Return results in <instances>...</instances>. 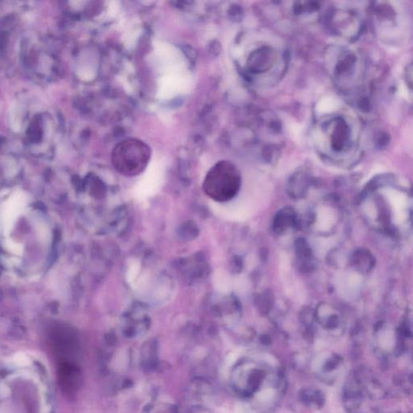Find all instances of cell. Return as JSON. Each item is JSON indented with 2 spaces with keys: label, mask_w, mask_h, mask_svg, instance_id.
I'll return each mask as SVG.
<instances>
[{
  "label": "cell",
  "mask_w": 413,
  "mask_h": 413,
  "mask_svg": "<svg viewBox=\"0 0 413 413\" xmlns=\"http://www.w3.org/2000/svg\"><path fill=\"white\" fill-rule=\"evenodd\" d=\"M309 136L317 157L334 167H354L361 161L365 150L361 118L340 101L332 99L318 103Z\"/></svg>",
  "instance_id": "6da1fadb"
},
{
  "label": "cell",
  "mask_w": 413,
  "mask_h": 413,
  "mask_svg": "<svg viewBox=\"0 0 413 413\" xmlns=\"http://www.w3.org/2000/svg\"><path fill=\"white\" fill-rule=\"evenodd\" d=\"M368 217L385 229L404 230L411 220V196L407 185L394 175L376 177L367 191Z\"/></svg>",
  "instance_id": "7a4b0ae2"
},
{
  "label": "cell",
  "mask_w": 413,
  "mask_h": 413,
  "mask_svg": "<svg viewBox=\"0 0 413 413\" xmlns=\"http://www.w3.org/2000/svg\"><path fill=\"white\" fill-rule=\"evenodd\" d=\"M289 61L288 48L275 35L262 29L250 34L246 66L255 87L263 90L277 86L288 71Z\"/></svg>",
  "instance_id": "3957f363"
},
{
  "label": "cell",
  "mask_w": 413,
  "mask_h": 413,
  "mask_svg": "<svg viewBox=\"0 0 413 413\" xmlns=\"http://www.w3.org/2000/svg\"><path fill=\"white\" fill-rule=\"evenodd\" d=\"M325 65L330 78L346 97H355L364 92L368 65L361 51L346 44H336L329 48Z\"/></svg>",
  "instance_id": "277c9868"
},
{
  "label": "cell",
  "mask_w": 413,
  "mask_h": 413,
  "mask_svg": "<svg viewBox=\"0 0 413 413\" xmlns=\"http://www.w3.org/2000/svg\"><path fill=\"white\" fill-rule=\"evenodd\" d=\"M368 11L374 30L380 40L390 45H401L411 33V18L401 2H374Z\"/></svg>",
  "instance_id": "5b68a950"
},
{
  "label": "cell",
  "mask_w": 413,
  "mask_h": 413,
  "mask_svg": "<svg viewBox=\"0 0 413 413\" xmlns=\"http://www.w3.org/2000/svg\"><path fill=\"white\" fill-rule=\"evenodd\" d=\"M324 20L329 31L347 41L359 37L364 27V17L361 10L344 3L336 4L328 9Z\"/></svg>",
  "instance_id": "8992f818"
},
{
  "label": "cell",
  "mask_w": 413,
  "mask_h": 413,
  "mask_svg": "<svg viewBox=\"0 0 413 413\" xmlns=\"http://www.w3.org/2000/svg\"><path fill=\"white\" fill-rule=\"evenodd\" d=\"M191 84V74L187 69L164 72L158 82L157 98L167 99L183 94L190 90Z\"/></svg>",
  "instance_id": "52a82bcc"
},
{
  "label": "cell",
  "mask_w": 413,
  "mask_h": 413,
  "mask_svg": "<svg viewBox=\"0 0 413 413\" xmlns=\"http://www.w3.org/2000/svg\"><path fill=\"white\" fill-rule=\"evenodd\" d=\"M165 165L162 160H155L150 163L145 175L136 187L139 198H146L155 193L163 183Z\"/></svg>",
  "instance_id": "ba28073f"
},
{
  "label": "cell",
  "mask_w": 413,
  "mask_h": 413,
  "mask_svg": "<svg viewBox=\"0 0 413 413\" xmlns=\"http://www.w3.org/2000/svg\"><path fill=\"white\" fill-rule=\"evenodd\" d=\"M26 207L25 196L21 193H16L9 198L5 204L2 212V224L6 233L12 228L13 225L18 220L21 213Z\"/></svg>",
  "instance_id": "9c48e42d"
}]
</instances>
